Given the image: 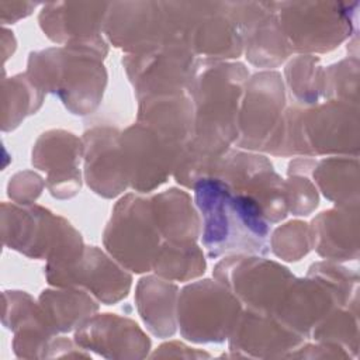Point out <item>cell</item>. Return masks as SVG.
I'll list each match as a JSON object with an SVG mask.
<instances>
[{
    "label": "cell",
    "instance_id": "1",
    "mask_svg": "<svg viewBox=\"0 0 360 360\" xmlns=\"http://www.w3.org/2000/svg\"><path fill=\"white\" fill-rule=\"evenodd\" d=\"M193 187L202 218V245L210 257L269 252L270 225L253 198L215 176L204 177Z\"/></svg>",
    "mask_w": 360,
    "mask_h": 360
},
{
    "label": "cell",
    "instance_id": "2",
    "mask_svg": "<svg viewBox=\"0 0 360 360\" xmlns=\"http://www.w3.org/2000/svg\"><path fill=\"white\" fill-rule=\"evenodd\" d=\"M359 3H277L287 44L300 51H328L350 35Z\"/></svg>",
    "mask_w": 360,
    "mask_h": 360
},
{
    "label": "cell",
    "instance_id": "3",
    "mask_svg": "<svg viewBox=\"0 0 360 360\" xmlns=\"http://www.w3.org/2000/svg\"><path fill=\"white\" fill-rule=\"evenodd\" d=\"M152 207L128 195L120 201L105 231L108 250L127 267L145 271L158 255V225Z\"/></svg>",
    "mask_w": 360,
    "mask_h": 360
},
{
    "label": "cell",
    "instance_id": "4",
    "mask_svg": "<svg viewBox=\"0 0 360 360\" xmlns=\"http://www.w3.org/2000/svg\"><path fill=\"white\" fill-rule=\"evenodd\" d=\"M104 25L117 46H129L132 51L170 41L163 3H110Z\"/></svg>",
    "mask_w": 360,
    "mask_h": 360
},
{
    "label": "cell",
    "instance_id": "5",
    "mask_svg": "<svg viewBox=\"0 0 360 360\" xmlns=\"http://www.w3.org/2000/svg\"><path fill=\"white\" fill-rule=\"evenodd\" d=\"M110 3H49L41 10L42 30L53 41L75 38L70 45L83 46L98 39Z\"/></svg>",
    "mask_w": 360,
    "mask_h": 360
}]
</instances>
